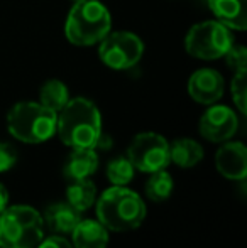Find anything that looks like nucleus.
I'll return each mask as SVG.
<instances>
[{
  "mask_svg": "<svg viewBox=\"0 0 247 248\" xmlns=\"http://www.w3.org/2000/svg\"><path fill=\"white\" fill-rule=\"evenodd\" d=\"M43 238V215L36 208L16 204L0 213V248H36Z\"/></svg>",
  "mask_w": 247,
  "mask_h": 248,
  "instance_id": "39448f33",
  "label": "nucleus"
},
{
  "mask_svg": "<svg viewBox=\"0 0 247 248\" xmlns=\"http://www.w3.org/2000/svg\"><path fill=\"white\" fill-rule=\"evenodd\" d=\"M198 130L203 139L214 144H224L231 140L239 130V117L227 105H208L201 115Z\"/></svg>",
  "mask_w": 247,
  "mask_h": 248,
  "instance_id": "1a4fd4ad",
  "label": "nucleus"
},
{
  "mask_svg": "<svg viewBox=\"0 0 247 248\" xmlns=\"http://www.w3.org/2000/svg\"><path fill=\"white\" fill-rule=\"evenodd\" d=\"M58 113L39 101H19L7 113V128L24 144H43L56 135Z\"/></svg>",
  "mask_w": 247,
  "mask_h": 248,
  "instance_id": "20e7f679",
  "label": "nucleus"
},
{
  "mask_svg": "<svg viewBox=\"0 0 247 248\" xmlns=\"http://www.w3.org/2000/svg\"><path fill=\"white\" fill-rule=\"evenodd\" d=\"M99 169V154L95 149H71L63 166V176L68 181L88 179Z\"/></svg>",
  "mask_w": 247,
  "mask_h": 248,
  "instance_id": "4468645a",
  "label": "nucleus"
},
{
  "mask_svg": "<svg viewBox=\"0 0 247 248\" xmlns=\"http://www.w3.org/2000/svg\"><path fill=\"white\" fill-rule=\"evenodd\" d=\"M68 187H66V202L78 209L80 213L88 211L97 201V186L93 181L88 179H76L68 181Z\"/></svg>",
  "mask_w": 247,
  "mask_h": 248,
  "instance_id": "f3484780",
  "label": "nucleus"
},
{
  "mask_svg": "<svg viewBox=\"0 0 247 248\" xmlns=\"http://www.w3.org/2000/svg\"><path fill=\"white\" fill-rule=\"evenodd\" d=\"M7 206H9V191H7V187L0 183V213H2Z\"/></svg>",
  "mask_w": 247,
  "mask_h": 248,
  "instance_id": "a878e982",
  "label": "nucleus"
},
{
  "mask_svg": "<svg viewBox=\"0 0 247 248\" xmlns=\"http://www.w3.org/2000/svg\"><path fill=\"white\" fill-rule=\"evenodd\" d=\"M80 219H82V213L66 201L49 204L43 215V223L54 235H69Z\"/></svg>",
  "mask_w": 247,
  "mask_h": 248,
  "instance_id": "f8f14e48",
  "label": "nucleus"
},
{
  "mask_svg": "<svg viewBox=\"0 0 247 248\" xmlns=\"http://www.w3.org/2000/svg\"><path fill=\"white\" fill-rule=\"evenodd\" d=\"M69 98L71 96H69L68 86L61 79H48L39 88V103L53 110L54 113H60Z\"/></svg>",
  "mask_w": 247,
  "mask_h": 248,
  "instance_id": "a211bd4d",
  "label": "nucleus"
},
{
  "mask_svg": "<svg viewBox=\"0 0 247 248\" xmlns=\"http://www.w3.org/2000/svg\"><path fill=\"white\" fill-rule=\"evenodd\" d=\"M227 64L231 66L235 71H241V69H247V49L244 46H239L234 44L231 49L227 51V54L224 56Z\"/></svg>",
  "mask_w": 247,
  "mask_h": 248,
  "instance_id": "4be33fe9",
  "label": "nucleus"
},
{
  "mask_svg": "<svg viewBox=\"0 0 247 248\" xmlns=\"http://www.w3.org/2000/svg\"><path fill=\"white\" fill-rule=\"evenodd\" d=\"M19 160V152L9 142H0V172L10 170Z\"/></svg>",
  "mask_w": 247,
  "mask_h": 248,
  "instance_id": "5701e85b",
  "label": "nucleus"
},
{
  "mask_svg": "<svg viewBox=\"0 0 247 248\" xmlns=\"http://www.w3.org/2000/svg\"><path fill=\"white\" fill-rule=\"evenodd\" d=\"M203 147L193 139H176L169 144V159L173 164L183 169H190L203 160Z\"/></svg>",
  "mask_w": 247,
  "mask_h": 248,
  "instance_id": "dca6fc26",
  "label": "nucleus"
},
{
  "mask_svg": "<svg viewBox=\"0 0 247 248\" xmlns=\"http://www.w3.org/2000/svg\"><path fill=\"white\" fill-rule=\"evenodd\" d=\"M224 76L212 68L197 69L188 79V95L200 105H214L224 96Z\"/></svg>",
  "mask_w": 247,
  "mask_h": 248,
  "instance_id": "9d476101",
  "label": "nucleus"
},
{
  "mask_svg": "<svg viewBox=\"0 0 247 248\" xmlns=\"http://www.w3.org/2000/svg\"><path fill=\"white\" fill-rule=\"evenodd\" d=\"M173 189H175V181L171 174L166 169L156 170L149 174V179L146 183V196L154 202H163L171 198Z\"/></svg>",
  "mask_w": 247,
  "mask_h": 248,
  "instance_id": "6ab92c4d",
  "label": "nucleus"
},
{
  "mask_svg": "<svg viewBox=\"0 0 247 248\" xmlns=\"http://www.w3.org/2000/svg\"><path fill=\"white\" fill-rule=\"evenodd\" d=\"M208 9L215 20L234 31L247 29V3L246 0H208Z\"/></svg>",
  "mask_w": 247,
  "mask_h": 248,
  "instance_id": "2eb2a0df",
  "label": "nucleus"
},
{
  "mask_svg": "<svg viewBox=\"0 0 247 248\" xmlns=\"http://www.w3.org/2000/svg\"><path fill=\"white\" fill-rule=\"evenodd\" d=\"M109 230L99 219H80L78 225L73 228L71 245L75 248H107L109 247Z\"/></svg>",
  "mask_w": 247,
  "mask_h": 248,
  "instance_id": "ddd939ff",
  "label": "nucleus"
},
{
  "mask_svg": "<svg viewBox=\"0 0 247 248\" xmlns=\"http://www.w3.org/2000/svg\"><path fill=\"white\" fill-rule=\"evenodd\" d=\"M73 2H80V0H73Z\"/></svg>",
  "mask_w": 247,
  "mask_h": 248,
  "instance_id": "bb28decb",
  "label": "nucleus"
},
{
  "mask_svg": "<svg viewBox=\"0 0 247 248\" xmlns=\"http://www.w3.org/2000/svg\"><path fill=\"white\" fill-rule=\"evenodd\" d=\"M215 167L227 179L244 181L247 176V147L242 142H224L215 154Z\"/></svg>",
  "mask_w": 247,
  "mask_h": 248,
  "instance_id": "9b49d317",
  "label": "nucleus"
},
{
  "mask_svg": "<svg viewBox=\"0 0 247 248\" xmlns=\"http://www.w3.org/2000/svg\"><path fill=\"white\" fill-rule=\"evenodd\" d=\"M134 166L125 155H117L109 160L107 164V179L112 186H127L132 179H134Z\"/></svg>",
  "mask_w": 247,
  "mask_h": 248,
  "instance_id": "aec40b11",
  "label": "nucleus"
},
{
  "mask_svg": "<svg viewBox=\"0 0 247 248\" xmlns=\"http://www.w3.org/2000/svg\"><path fill=\"white\" fill-rule=\"evenodd\" d=\"M114 145V140L109 137V135H105L102 132V135L99 137V140H97V145H95V150L99 149V150H109L110 147Z\"/></svg>",
  "mask_w": 247,
  "mask_h": 248,
  "instance_id": "393cba45",
  "label": "nucleus"
},
{
  "mask_svg": "<svg viewBox=\"0 0 247 248\" xmlns=\"http://www.w3.org/2000/svg\"><path fill=\"white\" fill-rule=\"evenodd\" d=\"M112 31V16L100 0H80L69 9L65 36L73 46L90 47L99 44Z\"/></svg>",
  "mask_w": 247,
  "mask_h": 248,
  "instance_id": "7ed1b4c3",
  "label": "nucleus"
},
{
  "mask_svg": "<svg viewBox=\"0 0 247 248\" xmlns=\"http://www.w3.org/2000/svg\"><path fill=\"white\" fill-rule=\"evenodd\" d=\"M235 44L234 34L218 20H203L190 27L185 37V49L191 58L215 61L227 54Z\"/></svg>",
  "mask_w": 247,
  "mask_h": 248,
  "instance_id": "423d86ee",
  "label": "nucleus"
},
{
  "mask_svg": "<svg viewBox=\"0 0 247 248\" xmlns=\"http://www.w3.org/2000/svg\"><path fill=\"white\" fill-rule=\"evenodd\" d=\"M127 157L135 170L151 174L166 169L171 164L169 159V142L156 132L137 134L127 147Z\"/></svg>",
  "mask_w": 247,
  "mask_h": 248,
  "instance_id": "6e6552de",
  "label": "nucleus"
},
{
  "mask_svg": "<svg viewBox=\"0 0 247 248\" xmlns=\"http://www.w3.org/2000/svg\"><path fill=\"white\" fill-rule=\"evenodd\" d=\"M36 248H75L71 245L68 238H65L63 235H53L48 236V238H43L41 243Z\"/></svg>",
  "mask_w": 247,
  "mask_h": 248,
  "instance_id": "b1692460",
  "label": "nucleus"
},
{
  "mask_svg": "<svg viewBox=\"0 0 247 248\" xmlns=\"http://www.w3.org/2000/svg\"><path fill=\"white\" fill-rule=\"evenodd\" d=\"M56 134L71 149H95L102 135V113L92 100L76 96L69 98L58 113Z\"/></svg>",
  "mask_w": 247,
  "mask_h": 248,
  "instance_id": "f257e3e1",
  "label": "nucleus"
},
{
  "mask_svg": "<svg viewBox=\"0 0 247 248\" xmlns=\"http://www.w3.org/2000/svg\"><path fill=\"white\" fill-rule=\"evenodd\" d=\"M95 215L109 232L124 233L142 225L148 208L135 191L127 186H112L97 198Z\"/></svg>",
  "mask_w": 247,
  "mask_h": 248,
  "instance_id": "f03ea898",
  "label": "nucleus"
},
{
  "mask_svg": "<svg viewBox=\"0 0 247 248\" xmlns=\"http://www.w3.org/2000/svg\"><path fill=\"white\" fill-rule=\"evenodd\" d=\"M231 92H232V100L234 105L237 107V110L242 115H246L247 111V69H241L235 71L234 78L231 83Z\"/></svg>",
  "mask_w": 247,
  "mask_h": 248,
  "instance_id": "412c9836",
  "label": "nucleus"
},
{
  "mask_svg": "<svg viewBox=\"0 0 247 248\" xmlns=\"http://www.w3.org/2000/svg\"><path fill=\"white\" fill-rule=\"evenodd\" d=\"M99 44V56L102 62L115 71L134 68L144 54L142 39L129 31H110Z\"/></svg>",
  "mask_w": 247,
  "mask_h": 248,
  "instance_id": "0eeeda50",
  "label": "nucleus"
}]
</instances>
